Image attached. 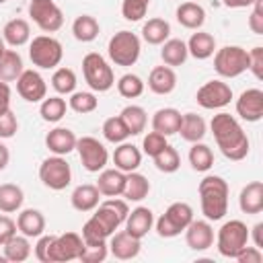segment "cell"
Instances as JSON below:
<instances>
[{
  "instance_id": "cell-16",
  "label": "cell",
  "mask_w": 263,
  "mask_h": 263,
  "mask_svg": "<svg viewBox=\"0 0 263 263\" xmlns=\"http://www.w3.org/2000/svg\"><path fill=\"white\" fill-rule=\"evenodd\" d=\"M236 115L249 123H255L263 117V90L247 88L236 99Z\"/></svg>"
},
{
  "instance_id": "cell-51",
  "label": "cell",
  "mask_w": 263,
  "mask_h": 263,
  "mask_svg": "<svg viewBox=\"0 0 263 263\" xmlns=\"http://www.w3.org/2000/svg\"><path fill=\"white\" fill-rule=\"evenodd\" d=\"M53 240H55L53 234H41V236L37 238V245H35V257H37L41 263H53V259H51Z\"/></svg>"
},
{
  "instance_id": "cell-34",
  "label": "cell",
  "mask_w": 263,
  "mask_h": 263,
  "mask_svg": "<svg viewBox=\"0 0 263 263\" xmlns=\"http://www.w3.org/2000/svg\"><path fill=\"white\" fill-rule=\"evenodd\" d=\"M99 33H101V25L90 14H80L72 23V35H74L76 41L90 43V41H95L99 37Z\"/></svg>"
},
{
  "instance_id": "cell-10",
  "label": "cell",
  "mask_w": 263,
  "mask_h": 263,
  "mask_svg": "<svg viewBox=\"0 0 263 263\" xmlns=\"http://www.w3.org/2000/svg\"><path fill=\"white\" fill-rule=\"evenodd\" d=\"M29 16L43 33H55L64 25V12L53 0H31Z\"/></svg>"
},
{
  "instance_id": "cell-26",
  "label": "cell",
  "mask_w": 263,
  "mask_h": 263,
  "mask_svg": "<svg viewBox=\"0 0 263 263\" xmlns=\"http://www.w3.org/2000/svg\"><path fill=\"white\" fill-rule=\"evenodd\" d=\"M181 111H177L175 107H164V109H158L154 115H152V129L162 134V136H173L179 132V125H181Z\"/></svg>"
},
{
  "instance_id": "cell-38",
  "label": "cell",
  "mask_w": 263,
  "mask_h": 263,
  "mask_svg": "<svg viewBox=\"0 0 263 263\" xmlns=\"http://www.w3.org/2000/svg\"><path fill=\"white\" fill-rule=\"evenodd\" d=\"M23 58L14 49H6L0 55V80L2 82H14L23 72Z\"/></svg>"
},
{
  "instance_id": "cell-44",
  "label": "cell",
  "mask_w": 263,
  "mask_h": 263,
  "mask_svg": "<svg viewBox=\"0 0 263 263\" xmlns=\"http://www.w3.org/2000/svg\"><path fill=\"white\" fill-rule=\"evenodd\" d=\"M68 107L80 115L84 113H92L97 107H99V99L95 97V92H88V90H74L68 99Z\"/></svg>"
},
{
  "instance_id": "cell-27",
  "label": "cell",
  "mask_w": 263,
  "mask_h": 263,
  "mask_svg": "<svg viewBox=\"0 0 263 263\" xmlns=\"http://www.w3.org/2000/svg\"><path fill=\"white\" fill-rule=\"evenodd\" d=\"M70 203L76 212H92L99 203H101V193L97 189V185H78L72 195H70Z\"/></svg>"
},
{
  "instance_id": "cell-1",
  "label": "cell",
  "mask_w": 263,
  "mask_h": 263,
  "mask_svg": "<svg viewBox=\"0 0 263 263\" xmlns=\"http://www.w3.org/2000/svg\"><path fill=\"white\" fill-rule=\"evenodd\" d=\"M210 129L214 134V140L220 148V152L228 160H242L249 154V138L234 115L230 113H218L210 121Z\"/></svg>"
},
{
  "instance_id": "cell-32",
  "label": "cell",
  "mask_w": 263,
  "mask_h": 263,
  "mask_svg": "<svg viewBox=\"0 0 263 263\" xmlns=\"http://www.w3.org/2000/svg\"><path fill=\"white\" fill-rule=\"evenodd\" d=\"M187 51L195 60H208V58H212L214 51H216V39H214V35L197 29V33H193L189 37V41H187Z\"/></svg>"
},
{
  "instance_id": "cell-56",
  "label": "cell",
  "mask_w": 263,
  "mask_h": 263,
  "mask_svg": "<svg viewBox=\"0 0 263 263\" xmlns=\"http://www.w3.org/2000/svg\"><path fill=\"white\" fill-rule=\"evenodd\" d=\"M234 259H236L238 263H261V261H263V253H261V249H257V247H245Z\"/></svg>"
},
{
  "instance_id": "cell-60",
  "label": "cell",
  "mask_w": 263,
  "mask_h": 263,
  "mask_svg": "<svg viewBox=\"0 0 263 263\" xmlns=\"http://www.w3.org/2000/svg\"><path fill=\"white\" fill-rule=\"evenodd\" d=\"M8 160H10V152H8V148L0 142V171H4V168L8 166Z\"/></svg>"
},
{
  "instance_id": "cell-48",
  "label": "cell",
  "mask_w": 263,
  "mask_h": 263,
  "mask_svg": "<svg viewBox=\"0 0 263 263\" xmlns=\"http://www.w3.org/2000/svg\"><path fill=\"white\" fill-rule=\"evenodd\" d=\"M148 6H150V0H121V14L125 21L136 23L146 16Z\"/></svg>"
},
{
  "instance_id": "cell-13",
  "label": "cell",
  "mask_w": 263,
  "mask_h": 263,
  "mask_svg": "<svg viewBox=\"0 0 263 263\" xmlns=\"http://www.w3.org/2000/svg\"><path fill=\"white\" fill-rule=\"evenodd\" d=\"M195 101L203 109H222L232 101V88L222 80H210L197 88Z\"/></svg>"
},
{
  "instance_id": "cell-3",
  "label": "cell",
  "mask_w": 263,
  "mask_h": 263,
  "mask_svg": "<svg viewBox=\"0 0 263 263\" xmlns=\"http://www.w3.org/2000/svg\"><path fill=\"white\" fill-rule=\"evenodd\" d=\"M249 238H251V232L242 220H228L220 226L216 234L218 253L226 259H234L249 245Z\"/></svg>"
},
{
  "instance_id": "cell-59",
  "label": "cell",
  "mask_w": 263,
  "mask_h": 263,
  "mask_svg": "<svg viewBox=\"0 0 263 263\" xmlns=\"http://www.w3.org/2000/svg\"><path fill=\"white\" fill-rule=\"evenodd\" d=\"M255 0H222V4L224 6H228V8H247V6H251Z\"/></svg>"
},
{
  "instance_id": "cell-37",
  "label": "cell",
  "mask_w": 263,
  "mask_h": 263,
  "mask_svg": "<svg viewBox=\"0 0 263 263\" xmlns=\"http://www.w3.org/2000/svg\"><path fill=\"white\" fill-rule=\"evenodd\" d=\"M119 117L123 119L129 136H140L144 129H146V123H148V115L144 111V107L140 105H127L121 109Z\"/></svg>"
},
{
  "instance_id": "cell-25",
  "label": "cell",
  "mask_w": 263,
  "mask_h": 263,
  "mask_svg": "<svg viewBox=\"0 0 263 263\" xmlns=\"http://www.w3.org/2000/svg\"><path fill=\"white\" fill-rule=\"evenodd\" d=\"M125 185V173L119 168H103L99 171L97 189L105 197H119Z\"/></svg>"
},
{
  "instance_id": "cell-21",
  "label": "cell",
  "mask_w": 263,
  "mask_h": 263,
  "mask_svg": "<svg viewBox=\"0 0 263 263\" xmlns=\"http://www.w3.org/2000/svg\"><path fill=\"white\" fill-rule=\"evenodd\" d=\"M16 230L27 238H39L45 230V216L35 208L23 210L16 216Z\"/></svg>"
},
{
  "instance_id": "cell-12",
  "label": "cell",
  "mask_w": 263,
  "mask_h": 263,
  "mask_svg": "<svg viewBox=\"0 0 263 263\" xmlns=\"http://www.w3.org/2000/svg\"><path fill=\"white\" fill-rule=\"evenodd\" d=\"M92 218H97V222L109 232V236L125 222L127 218V201L125 199H117V197H109L105 201H101L95 210H92Z\"/></svg>"
},
{
  "instance_id": "cell-11",
  "label": "cell",
  "mask_w": 263,
  "mask_h": 263,
  "mask_svg": "<svg viewBox=\"0 0 263 263\" xmlns=\"http://www.w3.org/2000/svg\"><path fill=\"white\" fill-rule=\"evenodd\" d=\"M76 150H78V158L82 162V166L88 173H99L107 166L109 160V152L103 146V142H99L92 136H82L76 140Z\"/></svg>"
},
{
  "instance_id": "cell-35",
  "label": "cell",
  "mask_w": 263,
  "mask_h": 263,
  "mask_svg": "<svg viewBox=\"0 0 263 263\" xmlns=\"http://www.w3.org/2000/svg\"><path fill=\"white\" fill-rule=\"evenodd\" d=\"M171 35V25L164 18H148L142 27V39L150 45H162Z\"/></svg>"
},
{
  "instance_id": "cell-24",
  "label": "cell",
  "mask_w": 263,
  "mask_h": 263,
  "mask_svg": "<svg viewBox=\"0 0 263 263\" xmlns=\"http://www.w3.org/2000/svg\"><path fill=\"white\" fill-rule=\"evenodd\" d=\"M113 164H115V168H119L123 173L138 171V166L142 164V152H140V148L134 146V144H129V142L117 144V148L113 150Z\"/></svg>"
},
{
  "instance_id": "cell-39",
  "label": "cell",
  "mask_w": 263,
  "mask_h": 263,
  "mask_svg": "<svg viewBox=\"0 0 263 263\" xmlns=\"http://www.w3.org/2000/svg\"><path fill=\"white\" fill-rule=\"evenodd\" d=\"M23 201H25V193L18 185H14V183H2L0 185V212L2 214L18 212Z\"/></svg>"
},
{
  "instance_id": "cell-28",
  "label": "cell",
  "mask_w": 263,
  "mask_h": 263,
  "mask_svg": "<svg viewBox=\"0 0 263 263\" xmlns=\"http://www.w3.org/2000/svg\"><path fill=\"white\" fill-rule=\"evenodd\" d=\"M148 193H150V181L142 173L138 171L125 173V185L121 191V197L125 201H142L144 197H148Z\"/></svg>"
},
{
  "instance_id": "cell-8",
  "label": "cell",
  "mask_w": 263,
  "mask_h": 263,
  "mask_svg": "<svg viewBox=\"0 0 263 263\" xmlns=\"http://www.w3.org/2000/svg\"><path fill=\"white\" fill-rule=\"evenodd\" d=\"M214 70L222 78H236L249 70V51L240 45H224L214 51Z\"/></svg>"
},
{
  "instance_id": "cell-58",
  "label": "cell",
  "mask_w": 263,
  "mask_h": 263,
  "mask_svg": "<svg viewBox=\"0 0 263 263\" xmlns=\"http://www.w3.org/2000/svg\"><path fill=\"white\" fill-rule=\"evenodd\" d=\"M253 242L257 249H263V222H257L253 226Z\"/></svg>"
},
{
  "instance_id": "cell-23",
  "label": "cell",
  "mask_w": 263,
  "mask_h": 263,
  "mask_svg": "<svg viewBox=\"0 0 263 263\" xmlns=\"http://www.w3.org/2000/svg\"><path fill=\"white\" fill-rule=\"evenodd\" d=\"M148 88L154 95H171L177 88V74L171 66H156L148 76Z\"/></svg>"
},
{
  "instance_id": "cell-31",
  "label": "cell",
  "mask_w": 263,
  "mask_h": 263,
  "mask_svg": "<svg viewBox=\"0 0 263 263\" xmlns=\"http://www.w3.org/2000/svg\"><path fill=\"white\" fill-rule=\"evenodd\" d=\"M177 21L181 27L185 29H201L203 23H205V10L201 4L197 2H183L179 8H177Z\"/></svg>"
},
{
  "instance_id": "cell-22",
  "label": "cell",
  "mask_w": 263,
  "mask_h": 263,
  "mask_svg": "<svg viewBox=\"0 0 263 263\" xmlns=\"http://www.w3.org/2000/svg\"><path fill=\"white\" fill-rule=\"evenodd\" d=\"M238 208L242 214H261L263 212V183L251 181L240 189Z\"/></svg>"
},
{
  "instance_id": "cell-49",
  "label": "cell",
  "mask_w": 263,
  "mask_h": 263,
  "mask_svg": "<svg viewBox=\"0 0 263 263\" xmlns=\"http://www.w3.org/2000/svg\"><path fill=\"white\" fill-rule=\"evenodd\" d=\"M80 236H82L84 242L90 245V242H103V240H107V238H109V232L97 222V218L90 216V218L84 222V226H82V234H80Z\"/></svg>"
},
{
  "instance_id": "cell-57",
  "label": "cell",
  "mask_w": 263,
  "mask_h": 263,
  "mask_svg": "<svg viewBox=\"0 0 263 263\" xmlns=\"http://www.w3.org/2000/svg\"><path fill=\"white\" fill-rule=\"evenodd\" d=\"M10 109V86L8 82L0 80V115Z\"/></svg>"
},
{
  "instance_id": "cell-61",
  "label": "cell",
  "mask_w": 263,
  "mask_h": 263,
  "mask_svg": "<svg viewBox=\"0 0 263 263\" xmlns=\"http://www.w3.org/2000/svg\"><path fill=\"white\" fill-rule=\"evenodd\" d=\"M4 51H6V43H4V39L0 37V55H2Z\"/></svg>"
},
{
  "instance_id": "cell-7",
  "label": "cell",
  "mask_w": 263,
  "mask_h": 263,
  "mask_svg": "<svg viewBox=\"0 0 263 263\" xmlns=\"http://www.w3.org/2000/svg\"><path fill=\"white\" fill-rule=\"evenodd\" d=\"M29 58L33 66L41 70H53L55 66H60L64 58V47L51 35H37L29 43Z\"/></svg>"
},
{
  "instance_id": "cell-19",
  "label": "cell",
  "mask_w": 263,
  "mask_h": 263,
  "mask_svg": "<svg viewBox=\"0 0 263 263\" xmlns=\"http://www.w3.org/2000/svg\"><path fill=\"white\" fill-rule=\"evenodd\" d=\"M154 226V212L146 205H138L134 208L132 212H127V218H125V230L136 236V238H144Z\"/></svg>"
},
{
  "instance_id": "cell-29",
  "label": "cell",
  "mask_w": 263,
  "mask_h": 263,
  "mask_svg": "<svg viewBox=\"0 0 263 263\" xmlns=\"http://www.w3.org/2000/svg\"><path fill=\"white\" fill-rule=\"evenodd\" d=\"M2 39L10 47H21L31 39V27L25 18H10L2 29Z\"/></svg>"
},
{
  "instance_id": "cell-45",
  "label": "cell",
  "mask_w": 263,
  "mask_h": 263,
  "mask_svg": "<svg viewBox=\"0 0 263 263\" xmlns=\"http://www.w3.org/2000/svg\"><path fill=\"white\" fill-rule=\"evenodd\" d=\"M117 92L125 99H138L144 92V80L138 74H123L117 80Z\"/></svg>"
},
{
  "instance_id": "cell-46",
  "label": "cell",
  "mask_w": 263,
  "mask_h": 263,
  "mask_svg": "<svg viewBox=\"0 0 263 263\" xmlns=\"http://www.w3.org/2000/svg\"><path fill=\"white\" fill-rule=\"evenodd\" d=\"M154 166L160 173H175L181 166V156L173 146H164L156 156H154Z\"/></svg>"
},
{
  "instance_id": "cell-30",
  "label": "cell",
  "mask_w": 263,
  "mask_h": 263,
  "mask_svg": "<svg viewBox=\"0 0 263 263\" xmlns=\"http://www.w3.org/2000/svg\"><path fill=\"white\" fill-rule=\"evenodd\" d=\"M205 132H208V125H205V121H203L201 115H197V113H185L181 117V125H179V132L177 134H181V138L185 142H191L193 144V142H201L203 136H205Z\"/></svg>"
},
{
  "instance_id": "cell-2",
  "label": "cell",
  "mask_w": 263,
  "mask_h": 263,
  "mask_svg": "<svg viewBox=\"0 0 263 263\" xmlns=\"http://www.w3.org/2000/svg\"><path fill=\"white\" fill-rule=\"evenodd\" d=\"M201 214L210 222H218L228 212V183L218 175H208L199 181Z\"/></svg>"
},
{
  "instance_id": "cell-42",
  "label": "cell",
  "mask_w": 263,
  "mask_h": 263,
  "mask_svg": "<svg viewBox=\"0 0 263 263\" xmlns=\"http://www.w3.org/2000/svg\"><path fill=\"white\" fill-rule=\"evenodd\" d=\"M51 86L58 95H72L76 90V74L72 68H55L51 76Z\"/></svg>"
},
{
  "instance_id": "cell-9",
  "label": "cell",
  "mask_w": 263,
  "mask_h": 263,
  "mask_svg": "<svg viewBox=\"0 0 263 263\" xmlns=\"http://www.w3.org/2000/svg\"><path fill=\"white\" fill-rule=\"evenodd\" d=\"M39 179L47 189L62 191L72 183V168L64 156H47L39 164Z\"/></svg>"
},
{
  "instance_id": "cell-50",
  "label": "cell",
  "mask_w": 263,
  "mask_h": 263,
  "mask_svg": "<svg viewBox=\"0 0 263 263\" xmlns=\"http://www.w3.org/2000/svg\"><path fill=\"white\" fill-rule=\"evenodd\" d=\"M168 142H166V136H162V134H158V132H148L146 136H144V140H142V150H144V154H148L150 158H154L164 146H166Z\"/></svg>"
},
{
  "instance_id": "cell-14",
  "label": "cell",
  "mask_w": 263,
  "mask_h": 263,
  "mask_svg": "<svg viewBox=\"0 0 263 263\" xmlns=\"http://www.w3.org/2000/svg\"><path fill=\"white\" fill-rule=\"evenodd\" d=\"M16 92L27 103H41L47 97V84L37 70H23L16 78Z\"/></svg>"
},
{
  "instance_id": "cell-41",
  "label": "cell",
  "mask_w": 263,
  "mask_h": 263,
  "mask_svg": "<svg viewBox=\"0 0 263 263\" xmlns=\"http://www.w3.org/2000/svg\"><path fill=\"white\" fill-rule=\"evenodd\" d=\"M66 111H68V105L60 95L58 97H49V99L45 97L41 101V107H39V115L47 123H58L66 115Z\"/></svg>"
},
{
  "instance_id": "cell-53",
  "label": "cell",
  "mask_w": 263,
  "mask_h": 263,
  "mask_svg": "<svg viewBox=\"0 0 263 263\" xmlns=\"http://www.w3.org/2000/svg\"><path fill=\"white\" fill-rule=\"evenodd\" d=\"M251 6H253V12L249 16V29L255 35H263V0H255Z\"/></svg>"
},
{
  "instance_id": "cell-20",
  "label": "cell",
  "mask_w": 263,
  "mask_h": 263,
  "mask_svg": "<svg viewBox=\"0 0 263 263\" xmlns=\"http://www.w3.org/2000/svg\"><path fill=\"white\" fill-rule=\"evenodd\" d=\"M76 134L68 127H53L47 132L45 136V146L51 154H58V156H66L70 154L72 150H76Z\"/></svg>"
},
{
  "instance_id": "cell-6",
  "label": "cell",
  "mask_w": 263,
  "mask_h": 263,
  "mask_svg": "<svg viewBox=\"0 0 263 263\" xmlns=\"http://www.w3.org/2000/svg\"><path fill=\"white\" fill-rule=\"evenodd\" d=\"M191 220H193V208L185 201H175L164 210V214L156 220L154 226L160 238H175L189 226Z\"/></svg>"
},
{
  "instance_id": "cell-55",
  "label": "cell",
  "mask_w": 263,
  "mask_h": 263,
  "mask_svg": "<svg viewBox=\"0 0 263 263\" xmlns=\"http://www.w3.org/2000/svg\"><path fill=\"white\" fill-rule=\"evenodd\" d=\"M16 234V222L12 220V218H8L6 214H2L0 216V247L10 238V236H14Z\"/></svg>"
},
{
  "instance_id": "cell-36",
  "label": "cell",
  "mask_w": 263,
  "mask_h": 263,
  "mask_svg": "<svg viewBox=\"0 0 263 263\" xmlns=\"http://www.w3.org/2000/svg\"><path fill=\"white\" fill-rule=\"evenodd\" d=\"M2 247H4V257L8 263H23L31 257V242L25 234L10 236Z\"/></svg>"
},
{
  "instance_id": "cell-17",
  "label": "cell",
  "mask_w": 263,
  "mask_h": 263,
  "mask_svg": "<svg viewBox=\"0 0 263 263\" xmlns=\"http://www.w3.org/2000/svg\"><path fill=\"white\" fill-rule=\"evenodd\" d=\"M183 232L185 242L191 251H208L214 245V228L210 220H191Z\"/></svg>"
},
{
  "instance_id": "cell-40",
  "label": "cell",
  "mask_w": 263,
  "mask_h": 263,
  "mask_svg": "<svg viewBox=\"0 0 263 263\" xmlns=\"http://www.w3.org/2000/svg\"><path fill=\"white\" fill-rule=\"evenodd\" d=\"M189 164L197 173H208L214 166V152L208 144L203 142H193L189 148Z\"/></svg>"
},
{
  "instance_id": "cell-54",
  "label": "cell",
  "mask_w": 263,
  "mask_h": 263,
  "mask_svg": "<svg viewBox=\"0 0 263 263\" xmlns=\"http://www.w3.org/2000/svg\"><path fill=\"white\" fill-rule=\"evenodd\" d=\"M249 70L253 72V76L257 80L263 78V47L257 45L249 51Z\"/></svg>"
},
{
  "instance_id": "cell-5",
  "label": "cell",
  "mask_w": 263,
  "mask_h": 263,
  "mask_svg": "<svg viewBox=\"0 0 263 263\" xmlns=\"http://www.w3.org/2000/svg\"><path fill=\"white\" fill-rule=\"evenodd\" d=\"M82 74L88 88L95 92H107L115 84V74L109 62L97 51H90L82 58Z\"/></svg>"
},
{
  "instance_id": "cell-62",
  "label": "cell",
  "mask_w": 263,
  "mask_h": 263,
  "mask_svg": "<svg viewBox=\"0 0 263 263\" xmlns=\"http://www.w3.org/2000/svg\"><path fill=\"white\" fill-rule=\"evenodd\" d=\"M0 263H8V261H6V257H4V253L0 255Z\"/></svg>"
},
{
  "instance_id": "cell-15",
  "label": "cell",
  "mask_w": 263,
  "mask_h": 263,
  "mask_svg": "<svg viewBox=\"0 0 263 263\" xmlns=\"http://www.w3.org/2000/svg\"><path fill=\"white\" fill-rule=\"evenodd\" d=\"M82 247H84V240H82L80 234H76V232H64V234L55 236V240H53L51 259H53V263L76 261L80 257Z\"/></svg>"
},
{
  "instance_id": "cell-52",
  "label": "cell",
  "mask_w": 263,
  "mask_h": 263,
  "mask_svg": "<svg viewBox=\"0 0 263 263\" xmlns=\"http://www.w3.org/2000/svg\"><path fill=\"white\" fill-rule=\"evenodd\" d=\"M16 129H18L16 115L8 109L6 113H2V115H0V138L8 140V138H12V136L16 134Z\"/></svg>"
},
{
  "instance_id": "cell-43",
  "label": "cell",
  "mask_w": 263,
  "mask_h": 263,
  "mask_svg": "<svg viewBox=\"0 0 263 263\" xmlns=\"http://www.w3.org/2000/svg\"><path fill=\"white\" fill-rule=\"evenodd\" d=\"M101 132H103L105 140L111 142V144H121V142H125L129 138V132H127V127H125V123H123V119L119 115L105 119Z\"/></svg>"
},
{
  "instance_id": "cell-33",
  "label": "cell",
  "mask_w": 263,
  "mask_h": 263,
  "mask_svg": "<svg viewBox=\"0 0 263 263\" xmlns=\"http://www.w3.org/2000/svg\"><path fill=\"white\" fill-rule=\"evenodd\" d=\"M160 58H162L164 66H171V68L183 66L189 58L187 43L183 39H166L160 47Z\"/></svg>"
},
{
  "instance_id": "cell-47",
  "label": "cell",
  "mask_w": 263,
  "mask_h": 263,
  "mask_svg": "<svg viewBox=\"0 0 263 263\" xmlns=\"http://www.w3.org/2000/svg\"><path fill=\"white\" fill-rule=\"evenodd\" d=\"M107 255H109L107 240H103V242H90V245L84 242L78 261H82V263H101V261L107 259Z\"/></svg>"
},
{
  "instance_id": "cell-18",
  "label": "cell",
  "mask_w": 263,
  "mask_h": 263,
  "mask_svg": "<svg viewBox=\"0 0 263 263\" xmlns=\"http://www.w3.org/2000/svg\"><path fill=\"white\" fill-rule=\"evenodd\" d=\"M111 240L107 242L109 245V253L119 259V261H129V259H136L140 255V249H142V242L140 238L132 236L127 230H121V232H113L109 236Z\"/></svg>"
},
{
  "instance_id": "cell-4",
  "label": "cell",
  "mask_w": 263,
  "mask_h": 263,
  "mask_svg": "<svg viewBox=\"0 0 263 263\" xmlns=\"http://www.w3.org/2000/svg\"><path fill=\"white\" fill-rule=\"evenodd\" d=\"M140 51H142V43H140V37L132 31H117L109 43H107V53H109V60L115 64V66H134L140 58Z\"/></svg>"
}]
</instances>
